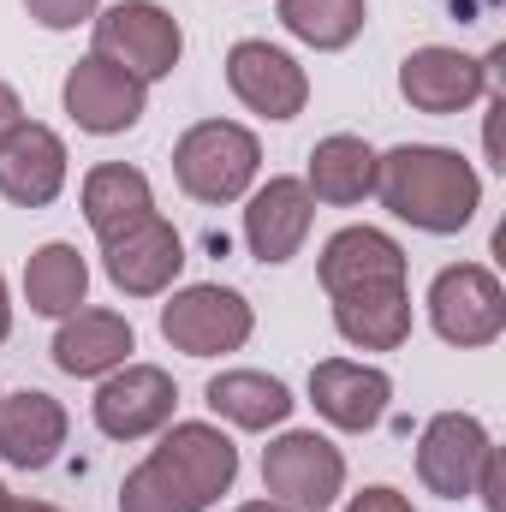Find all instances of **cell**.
Here are the masks:
<instances>
[{
	"instance_id": "cell-1",
	"label": "cell",
	"mask_w": 506,
	"mask_h": 512,
	"mask_svg": "<svg viewBox=\"0 0 506 512\" xmlns=\"http://www.w3.org/2000/svg\"><path fill=\"white\" fill-rule=\"evenodd\" d=\"M376 197L387 203L393 221L417 227V233H465L483 209V179L459 149L441 143H399L376 155Z\"/></svg>"
},
{
	"instance_id": "cell-2",
	"label": "cell",
	"mask_w": 506,
	"mask_h": 512,
	"mask_svg": "<svg viewBox=\"0 0 506 512\" xmlns=\"http://www.w3.org/2000/svg\"><path fill=\"white\" fill-rule=\"evenodd\" d=\"M262 173V143L239 120H203L173 143V179L191 203H239Z\"/></svg>"
},
{
	"instance_id": "cell-3",
	"label": "cell",
	"mask_w": 506,
	"mask_h": 512,
	"mask_svg": "<svg viewBox=\"0 0 506 512\" xmlns=\"http://www.w3.org/2000/svg\"><path fill=\"white\" fill-rule=\"evenodd\" d=\"M262 489L292 512H328L346 495V453L316 429H286L262 453Z\"/></svg>"
},
{
	"instance_id": "cell-4",
	"label": "cell",
	"mask_w": 506,
	"mask_h": 512,
	"mask_svg": "<svg viewBox=\"0 0 506 512\" xmlns=\"http://www.w3.org/2000/svg\"><path fill=\"white\" fill-rule=\"evenodd\" d=\"M161 334L185 358H227L256 334V310L245 292L203 280V286H185L161 304Z\"/></svg>"
},
{
	"instance_id": "cell-5",
	"label": "cell",
	"mask_w": 506,
	"mask_h": 512,
	"mask_svg": "<svg viewBox=\"0 0 506 512\" xmlns=\"http://www.w3.org/2000/svg\"><path fill=\"white\" fill-rule=\"evenodd\" d=\"M429 322L447 346L459 352H477V346H495L506 334V286L495 268L483 262H453L435 274L429 286Z\"/></svg>"
},
{
	"instance_id": "cell-6",
	"label": "cell",
	"mask_w": 506,
	"mask_h": 512,
	"mask_svg": "<svg viewBox=\"0 0 506 512\" xmlns=\"http://www.w3.org/2000/svg\"><path fill=\"white\" fill-rule=\"evenodd\" d=\"M96 54L114 60V66H126L137 84H155V78H167L179 66L185 30L155 0H120V6H108L96 18Z\"/></svg>"
},
{
	"instance_id": "cell-7",
	"label": "cell",
	"mask_w": 506,
	"mask_h": 512,
	"mask_svg": "<svg viewBox=\"0 0 506 512\" xmlns=\"http://www.w3.org/2000/svg\"><path fill=\"white\" fill-rule=\"evenodd\" d=\"M489 453H495V441H489L483 417H471V411H435L423 423V435H417V477H423L429 495L465 501L477 489V471H483Z\"/></svg>"
},
{
	"instance_id": "cell-8",
	"label": "cell",
	"mask_w": 506,
	"mask_h": 512,
	"mask_svg": "<svg viewBox=\"0 0 506 512\" xmlns=\"http://www.w3.org/2000/svg\"><path fill=\"white\" fill-rule=\"evenodd\" d=\"M60 102H66V114H72L78 131H90V137H120V131H131L143 120L149 84H137L126 66H114V60H102V54H84V60L66 72Z\"/></svg>"
},
{
	"instance_id": "cell-9",
	"label": "cell",
	"mask_w": 506,
	"mask_h": 512,
	"mask_svg": "<svg viewBox=\"0 0 506 512\" xmlns=\"http://www.w3.org/2000/svg\"><path fill=\"white\" fill-rule=\"evenodd\" d=\"M173 405H179V387L161 364H120L114 376H102L90 411H96V429L108 441H143V435H161L173 423Z\"/></svg>"
},
{
	"instance_id": "cell-10",
	"label": "cell",
	"mask_w": 506,
	"mask_h": 512,
	"mask_svg": "<svg viewBox=\"0 0 506 512\" xmlns=\"http://www.w3.org/2000/svg\"><path fill=\"white\" fill-rule=\"evenodd\" d=\"M399 96L417 108V114H465L489 96V66L471 60L465 48H411L399 60Z\"/></svg>"
},
{
	"instance_id": "cell-11",
	"label": "cell",
	"mask_w": 506,
	"mask_h": 512,
	"mask_svg": "<svg viewBox=\"0 0 506 512\" xmlns=\"http://www.w3.org/2000/svg\"><path fill=\"white\" fill-rule=\"evenodd\" d=\"M227 84H233V96L262 114V120H298L304 114V102H310V78H304V66L286 54V48H274V42H233V54H227Z\"/></svg>"
},
{
	"instance_id": "cell-12",
	"label": "cell",
	"mask_w": 506,
	"mask_h": 512,
	"mask_svg": "<svg viewBox=\"0 0 506 512\" xmlns=\"http://www.w3.org/2000/svg\"><path fill=\"white\" fill-rule=\"evenodd\" d=\"M66 191V143L54 126L18 120L0 137V197L18 209H48Z\"/></svg>"
},
{
	"instance_id": "cell-13",
	"label": "cell",
	"mask_w": 506,
	"mask_h": 512,
	"mask_svg": "<svg viewBox=\"0 0 506 512\" xmlns=\"http://www.w3.org/2000/svg\"><path fill=\"white\" fill-rule=\"evenodd\" d=\"M102 268L126 298H161L185 268V239L173 233V221L149 215V221H137L120 239L102 245Z\"/></svg>"
},
{
	"instance_id": "cell-14",
	"label": "cell",
	"mask_w": 506,
	"mask_h": 512,
	"mask_svg": "<svg viewBox=\"0 0 506 512\" xmlns=\"http://www.w3.org/2000/svg\"><path fill=\"white\" fill-rule=\"evenodd\" d=\"M66 405L42 387H18V393H0V459L12 471H48L66 447Z\"/></svg>"
},
{
	"instance_id": "cell-15",
	"label": "cell",
	"mask_w": 506,
	"mask_h": 512,
	"mask_svg": "<svg viewBox=\"0 0 506 512\" xmlns=\"http://www.w3.org/2000/svg\"><path fill=\"white\" fill-rule=\"evenodd\" d=\"M310 221H316V197L304 191V179H268L245 203V245H251L256 262L280 268L304 251Z\"/></svg>"
},
{
	"instance_id": "cell-16",
	"label": "cell",
	"mask_w": 506,
	"mask_h": 512,
	"mask_svg": "<svg viewBox=\"0 0 506 512\" xmlns=\"http://www.w3.org/2000/svg\"><path fill=\"white\" fill-rule=\"evenodd\" d=\"M387 399H393V382L376 364H352V358H322L310 370V405L346 429V435H370L381 417H387Z\"/></svg>"
},
{
	"instance_id": "cell-17",
	"label": "cell",
	"mask_w": 506,
	"mask_h": 512,
	"mask_svg": "<svg viewBox=\"0 0 506 512\" xmlns=\"http://www.w3.org/2000/svg\"><path fill=\"white\" fill-rule=\"evenodd\" d=\"M322 292L340 298V292H370V286H405V251L399 239H387L381 227H340L328 245H322Z\"/></svg>"
},
{
	"instance_id": "cell-18",
	"label": "cell",
	"mask_w": 506,
	"mask_h": 512,
	"mask_svg": "<svg viewBox=\"0 0 506 512\" xmlns=\"http://www.w3.org/2000/svg\"><path fill=\"white\" fill-rule=\"evenodd\" d=\"M137 352V334L120 310H72L60 316V334H54V364L78 382H102L114 376L120 364H131Z\"/></svg>"
},
{
	"instance_id": "cell-19",
	"label": "cell",
	"mask_w": 506,
	"mask_h": 512,
	"mask_svg": "<svg viewBox=\"0 0 506 512\" xmlns=\"http://www.w3.org/2000/svg\"><path fill=\"white\" fill-rule=\"evenodd\" d=\"M304 191L328 209H358L364 197H376V149L352 131H334L310 149V173Z\"/></svg>"
},
{
	"instance_id": "cell-20",
	"label": "cell",
	"mask_w": 506,
	"mask_h": 512,
	"mask_svg": "<svg viewBox=\"0 0 506 512\" xmlns=\"http://www.w3.org/2000/svg\"><path fill=\"white\" fill-rule=\"evenodd\" d=\"M155 453H161L209 507H215V501L233 489V477H239V447H233L215 423H173Z\"/></svg>"
},
{
	"instance_id": "cell-21",
	"label": "cell",
	"mask_w": 506,
	"mask_h": 512,
	"mask_svg": "<svg viewBox=\"0 0 506 512\" xmlns=\"http://www.w3.org/2000/svg\"><path fill=\"white\" fill-rule=\"evenodd\" d=\"M334 328L358 352H399L411 340V292L405 286H370L334 298Z\"/></svg>"
},
{
	"instance_id": "cell-22",
	"label": "cell",
	"mask_w": 506,
	"mask_h": 512,
	"mask_svg": "<svg viewBox=\"0 0 506 512\" xmlns=\"http://www.w3.org/2000/svg\"><path fill=\"white\" fill-rule=\"evenodd\" d=\"M149 215H155V191H149V179H143L137 167L102 161V167L84 173V221H90V233H96L102 245L120 239L137 221H149Z\"/></svg>"
},
{
	"instance_id": "cell-23",
	"label": "cell",
	"mask_w": 506,
	"mask_h": 512,
	"mask_svg": "<svg viewBox=\"0 0 506 512\" xmlns=\"http://www.w3.org/2000/svg\"><path fill=\"white\" fill-rule=\"evenodd\" d=\"M203 399H209L215 417H227L233 429H251V435L280 429L292 417V405H298L280 376H262V370H221L215 382L203 387Z\"/></svg>"
},
{
	"instance_id": "cell-24",
	"label": "cell",
	"mask_w": 506,
	"mask_h": 512,
	"mask_svg": "<svg viewBox=\"0 0 506 512\" xmlns=\"http://www.w3.org/2000/svg\"><path fill=\"white\" fill-rule=\"evenodd\" d=\"M84 292H90V262L78 256V245L54 239L42 251H30L24 262V298L36 316H72L84 310Z\"/></svg>"
},
{
	"instance_id": "cell-25",
	"label": "cell",
	"mask_w": 506,
	"mask_h": 512,
	"mask_svg": "<svg viewBox=\"0 0 506 512\" xmlns=\"http://www.w3.org/2000/svg\"><path fill=\"white\" fill-rule=\"evenodd\" d=\"M364 18H370V0H280V24L304 48H322V54L352 48Z\"/></svg>"
},
{
	"instance_id": "cell-26",
	"label": "cell",
	"mask_w": 506,
	"mask_h": 512,
	"mask_svg": "<svg viewBox=\"0 0 506 512\" xmlns=\"http://www.w3.org/2000/svg\"><path fill=\"white\" fill-rule=\"evenodd\" d=\"M120 512H209V501L161 453H149L126 483H120Z\"/></svg>"
},
{
	"instance_id": "cell-27",
	"label": "cell",
	"mask_w": 506,
	"mask_h": 512,
	"mask_svg": "<svg viewBox=\"0 0 506 512\" xmlns=\"http://www.w3.org/2000/svg\"><path fill=\"white\" fill-rule=\"evenodd\" d=\"M96 6H102V0H24V12H30L42 30H78V24L96 18Z\"/></svg>"
},
{
	"instance_id": "cell-28",
	"label": "cell",
	"mask_w": 506,
	"mask_h": 512,
	"mask_svg": "<svg viewBox=\"0 0 506 512\" xmlns=\"http://www.w3.org/2000/svg\"><path fill=\"white\" fill-rule=\"evenodd\" d=\"M471 495H483V507L489 512H506V477H501V447L483 459V471H477V489Z\"/></svg>"
},
{
	"instance_id": "cell-29",
	"label": "cell",
	"mask_w": 506,
	"mask_h": 512,
	"mask_svg": "<svg viewBox=\"0 0 506 512\" xmlns=\"http://www.w3.org/2000/svg\"><path fill=\"white\" fill-rule=\"evenodd\" d=\"M346 512H417L399 489H387V483H376V489H364V495H352L346 501Z\"/></svg>"
},
{
	"instance_id": "cell-30",
	"label": "cell",
	"mask_w": 506,
	"mask_h": 512,
	"mask_svg": "<svg viewBox=\"0 0 506 512\" xmlns=\"http://www.w3.org/2000/svg\"><path fill=\"white\" fill-rule=\"evenodd\" d=\"M18 120H24V102H18V90H12V84H0V137L18 126Z\"/></svg>"
},
{
	"instance_id": "cell-31",
	"label": "cell",
	"mask_w": 506,
	"mask_h": 512,
	"mask_svg": "<svg viewBox=\"0 0 506 512\" xmlns=\"http://www.w3.org/2000/svg\"><path fill=\"white\" fill-rule=\"evenodd\" d=\"M12 334V292H6V274H0V340Z\"/></svg>"
},
{
	"instance_id": "cell-32",
	"label": "cell",
	"mask_w": 506,
	"mask_h": 512,
	"mask_svg": "<svg viewBox=\"0 0 506 512\" xmlns=\"http://www.w3.org/2000/svg\"><path fill=\"white\" fill-rule=\"evenodd\" d=\"M6 512H60V507H48V501H6Z\"/></svg>"
},
{
	"instance_id": "cell-33",
	"label": "cell",
	"mask_w": 506,
	"mask_h": 512,
	"mask_svg": "<svg viewBox=\"0 0 506 512\" xmlns=\"http://www.w3.org/2000/svg\"><path fill=\"white\" fill-rule=\"evenodd\" d=\"M239 512H292V507H280V501H245Z\"/></svg>"
},
{
	"instance_id": "cell-34",
	"label": "cell",
	"mask_w": 506,
	"mask_h": 512,
	"mask_svg": "<svg viewBox=\"0 0 506 512\" xmlns=\"http://www.w3.org/2000/svg\"><path fill=\"white\" fill-rule=\"evenodd\" d=\"M0 512H6V489H0Z\"/></svg>"
}]
</instances>
